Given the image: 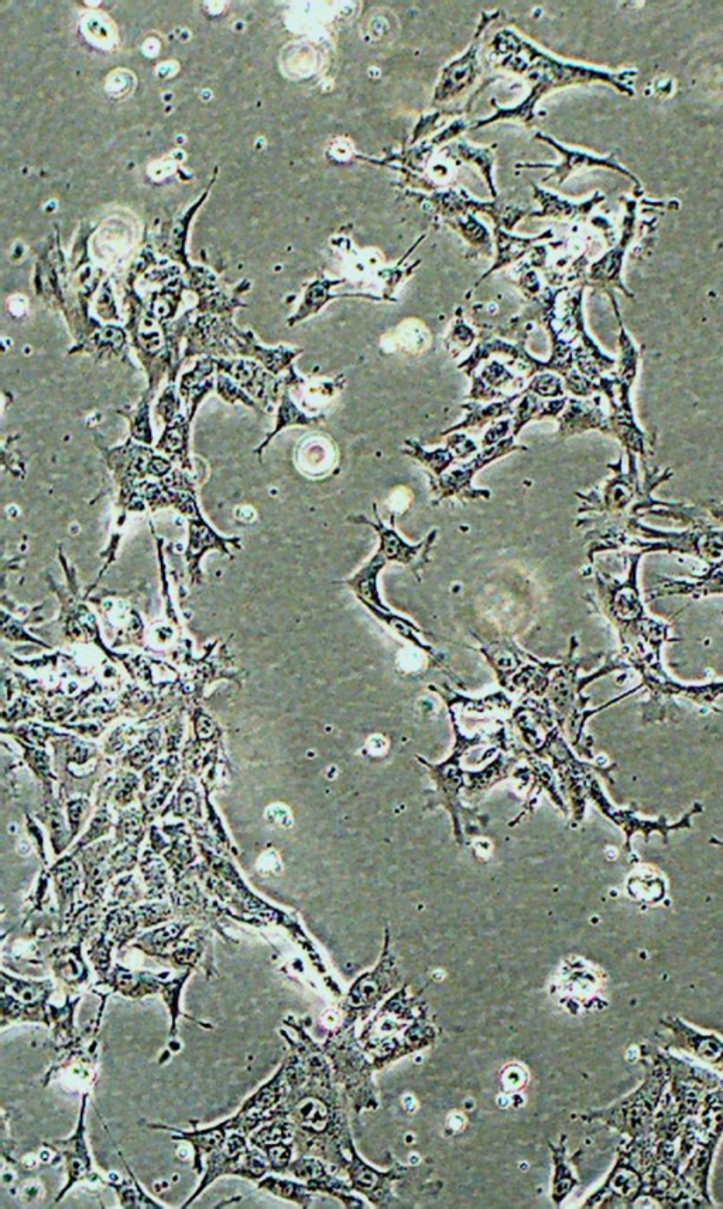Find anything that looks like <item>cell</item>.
Here are the masks:
<instances>
[{
	"label": "cell",
	"instance_id": "cell-1",
	"mask_svg": "<svg viewBox=\"0 0 723 1209\" xmlns=\"http://www.w3.org/2000/svg\"><path fill=\"white\" fill-rule=\"evenodd\" d=\"M642 553L630 557L625 580L598 575L603 611L616 626L622 650L630 666L661 661V649L670 642V626L651 618L644 608L639 587V564Z\"/></svg>",
	"mask_w": 723,
	"mask_h": 1209
},
{
	"label": "cell",
	"instance_id": "cell-2",
	"mask_svg": "<svg viewBox=\"0 0 723 1209\" xmlns=\"http://www.w3.org/2000/svg\"><path fill=\"white\" fill-rule=\"evenodd\" d=\"M656 1057V1060L651 1058L647 1064L646 1080L642 1087L599 1115L609 1126L632 1139H642L653 1133L656 1121L654 1112L663 1097L664 1088L671 1080L670 1061L661 1054Z\"/></svg>",
	"mask_w": 723,
	"mask_h": 1209
},
{
	"label": "cell",
	"instance_id": "cell-3",
	"mask_svg": "<svg viewBox=\"0 0 723 1209\" xmlns=\"http://www.w3.org/2000/svg\"><path fill=\"white\" fill-rule=\"evenodd\" d=\"M671 1033L670 1043L678 1050L698 1058L709 1068L723 1072V1040L714 1033L699 1032L678 1017L663 1020Z\"/></svg>",
	"mask_w": 723,
	"mask_h": 1209
},
{
	"label": "cell",
	"instance_id": "cell-4",
	"mask_svg": "<svg viewBox=\"0 0 723 1209\" xmlns=\"http://www.w3.org/2000/svg\"><path fill=\"white\" fill-rule=\"evenodd\" d=\"M215 366H217L218 373H226L229 378L241 385L248 395L255 397L263 404L276 400L277 390L283 383V380L274 379L272 373L263 371L258 362L248 361V359H239V361L215 359Z\"/></svg>",
	"mask_w": 723,
	"mask_h": 1209
},
{
	"label": "cell",
	"instance_id": "cell-5",
	"mask_svg": "<svg viewBox=\"0 0 723 1209\" xmlns=\"http://www.w3.org/2000/svg\"><path fill=\"white\" fill-rule=\"evenodd\" d=\"M650 599L664 597L702 598L709 595H723V565H714L707 574L695 577L694 580H675V578L659 577L653 588L647 591Z\"/></svg>",
	"mask_w": 723,
	"mask_h": 1209
},
{
	"label": "cell",
	"instance_id": "cell-6",
	"mask_svg": "<svg viewBox=\"0 0 723 1209\" xmlns=\"http://www.w3.org/2000/svg\"><path fill=\"white\" fill-rule=\"evenodd\" d=\"M537 138L546 140L547 143H550L551 146H554L555 149L558 150V152L563 154L564 160H563V163L560 164V166H550V164H536V166H530V167H544V169H548V167H550V169H554L555 171L553 174H551L550 178L551 177H561L560 183H563L565 178L570 177L571 173H574V171H577L579 169H584V167H606V169H612V170L619 171V173L626 174V176L629 177L630 180L635 181L637 186H639V188H640V183H639V181L636 180L635 176H632V174H630L629 171L623 169L622 166H619V164L616 163L615 160L612 159V157H606V159H603V157H595V156H592V154H588V153L572 152V150L564 149L563 146H560V145H558V143H555L553 139L547 138V136H543V135H541V133H539V135H537Z\"/></svg>",
	"mask_w": 723,
	"mask_h": 1209
},
{
	"label": "cell",
	"instance_id": "cell-7",
	"mask_svg": "<svg viewBox=\"0 0 723 1209\" xmlns=\"http://www.w3.org/2000/svg\"><path fill=\"white\" fill-rule=\"evenodd\" d=\"M84 1109L85 1102L82 1105L81 1119L80 1123H78L77 1132L70 1139L65 1140V1142H58V1146H60L61 1152H63L65 1160H67L68 1169V1184L61 1194L67 1193L68 1188L73 1187L78 1181L85 1180V1178L91 1180L94 1177V1174H92L91 1159H89L87 1145H85Z\"/></svg>",
	"mask_w": 723,
	"mask_h": 1209
},
{
	"label": "cell",
	"instance_id": "cell-8",
	"mask_svg": "<svg viewBox=\"0 0 723 1209\" xmlns=\"http://www.w3.org/2000/svg\"><path fill=\"white\" fill-rule=\"evenodd\" d=\"M513 450H524V447H517V445H513V438L500 441L499 444L488 447V450L483 451L482 454H479L478 457L469 462L468 465L457 469V471L451 472L450 475H447L444 479H442L441 485L442 489H444L445 495H452V493L462 491V489H465L466 486H468L469 482H471L472 476H474L479 469L485 467V465H488L489 462L496 460V458L502 457V455H505L507 452Z\"/></svg>",
	"mask_w": 723,
	"mask_h": 1209
},
{
	"label": "cell",
	"instance_id": "cell-9",
	"mask_svg": "<svg viewBox=\"0 0 723 1209\" xmlns=\"http://www.w3.org/2000/svg\"><path fill=\"white\" fill-rule=\"evenodd\" d=\"M476 49L471 47L464 57L458 61L448 65L442 74L440 85L435 91V101H445L459 94L465 87H468L476 77Z\"/></svg>",
	"mask_w": 723,
	"mask_h": 1209
},
{
	"label": "cell",
	"instance_id": "cell-10",
	"mask_svg": "<svg viewBox=\"0 0 723 1209\" xmlns=\"http://www.w3.org/2000/svg\"><path fill=\"white\" fill-rule=\"evenodd\" d=\"M190 419L178 414L176 419L167 424L166 431L161 436L157 450L180 462L188 464V436H190Z\"/></svg>",
	"mask_w": 723,
	"mask_h": 1209
},
{
	"label": "cell",
	"instance_id": "cell-11",
	"mask_svg": "<svg viewBox=\"0 0 723 1209\" xmlns=\"http://www.w3.org/2000/svg\"><path fill=\"white\" fill-rule=\"evenodd\" d=\"M385 561L386 558L383 557L382 553L376 554V556L370 560V563L366 565L363 570L359 571V573L356 574L351 581H349V584L355 588V591L358 592L359 598H361L363 602H373V604L376 606H380L383 611H389V609H387L386 606L380 602L378 591V574L379 571L382 570L383 565H385Z\"/></svg>",
	"mask_w": 723,
	"mask_h": 1209
},
{
	"label": "cell",
	"instance_id": "cell-12",
	"mask_svg": "<svg viewBox=\"0 0 723 1209\" xmlns=\"http://www.w3.org/2000/svg\"><path fill=\"white\" fill-rule=\"evenodd\" d=\"M365 523L369 524V526L375 527V529L378 530V533L380 534V541H382V543H380L379 553H382L386 560L399 561V563L409 564L414 560V557L417 556V553L420 551L421 547H424V543L417 547L409 546V544L404 543V541L397 536V533L394 532V530L387 529L386 526H383V523L380 522L379 517L378 523L376 524L370 523L368 520H365Z\"/></svg>",
	"mask_w": 723,
	"mask_h": 1209
},
{
	"label": "cell",
	"instance_id": "cell-13",
	"mask_svg": "<svg viewBox=\"0 0 723 1209\" xmlns=\"http://www.w3.org/2000/svg\"><path fill=\"white\" fill-rule=\"evenodd\" d=\"M337 284H341V282H338V280H320V282H315L313 286L308 289L303 306H301L300 310H298L296 317L290 321V324H296L298 321L304 320V318L318 313V311L321 310V307H324L325 303H328V301L334 299L335 296L330 294V290L331 287L337 286Z\"/></svg>",
	"mask_w": 723,
	"mask_h": 1209
},
{
	"label": "cell",
	"instance_id": "cell-14",
	"mask_svg": "<svg viewBox=\"0 0 723 1209\" xmlns=\"http://www.w3.org/2000/svg\"><path fill=\"white\" fill-rule=\"evenodd\" d=\"M313 423H315V419H311V417H308L306 414L301 412L296 404L293 403V400L290 399L289 393H284L282 396V404H280L279 416H277L276 428H274L273 433L267 437L265 444L259 448V451H262L263 448L270 443V440H272L277 433H280L283 428L289 426H298V424H300V426H308V424Z\"/></svg>",
	"mask_w": 723,
	"mask_h": 1209
},
{
	"label": "cell",
	"instance_id": "cell-15",
	"mask_svg": "<svg viewBox=\"0 0 723 1209\" xmlns=\"http://www.w3.org/2000/svg\"><path fill=\"white\" fill-rule=\"evenodd\" d=\"M498 236H499V258H498V262H496L495 267H493V269H491V272H489V273L495 272V270L499 269V267L509 265V263L513 262V260L519 259L520 256H523V253L527 252V249H529L530 246L533 245L534 242H537L540 239V238L520 239V238H515V236H509V235L503 234V232H500V231H498ZM489 273H488V275H489ZM488 275H486V276H488Z\"/></svg>",
	"mask_w": 723,
	"mask_h": 1209
},
{
	"label": "cell",
	"instance_id": "cell-16",
	"mask_svg": "<svg viewBox=\"0 0 723 1209\" xmlns=\"http://www.w3.org/2000/svg\"><path fill=\"white\" fill-rule=\"evenodd\" d=\"M516 399L517 396H513L510 397V399L505 400V402L492 404V406L488 407H478V409H475V407L466 406L472 410V413L466 417L468 420L464 421L462 424H459V426L452 428L451 431L458 430V428L462 427L479 426V424L482 426V424H485L486 421L496 419V417L503 416V414L512 413V403L515 402Z\"/></svg>",
	"mask_w": 723,
	"mask_h": 1209
},
{
	"label": "cell",
	"instance_id": "cell-17",
	"mask_svg": "<svg viewBox=\"0 0 723 1209\" xmlns=\"http://www.w3.org/2000/svg\"><path fill=\"white\" fill-rule=\"evenodd\" d=\"M298 1116H300L301 1123L304 1126H308V1128H313L314 1130H321L328 1119L327 1106L320 1101H315V1099H307V1101L301 1102V1105L298 1106Z\"/></svg>",
	"mask_w": 723,
	"mask_h": 1209
},
{
	"label": "cell",
	"instance_id": "cell-18",
	"mask_svg": "<svg viewBox=\"0 0 723 1209\" xmlns=\"http://www.w3.org/2000/svg\"><path fill=\"white\" fill-rule=\"evenodd\" d=\"M149 406L150 397L140 403V406L137 407V412L130 419L132 421V427H130L132 428V437L143 444H152L153 441L152 427H150L149 419Z\"/></svg>",
	"mask_w": 723,
	"mask_h": 1209
},
{
	"label": "cell",
	"instance_id": "cell-19",
	"mask_svg": "<svg viewBox=\"0 0 723 1209\" xmlns=\"http://www.w3.org/2000/svg\"><path fill=\"white\" fill-rule=\"evenodd\" d=\"M407 444L411 445L413 448H416L417 452L413 451L414 457H417L418 460L423 461L424 464L433 469L437 475H440L445 468L450 467L451 462L454 461L455 458L454 454H452L448 448H445V450L427 452L424 451L423 448H421L417 443L407 441ZM413 452H411V454H413Z\"/></svg>",
	"mask_w": 723,
	"mask_h": 1209
},
{
	"label": "cell",
	"instance_id": "cell-20",
	"mask_svg": "<svg viewBox=\"0 0 723 1209\" xmlns=\"http://www.w3.org/2000/svg\"><path fill=\"white\" fill-rule=\"evenodd\" d=\"M217 390L218 395L228 403L242 402L245 403L246 406L256 409V404L253 402L252 397L246 395V393L243 392L242 387H239L238 383L233 382V380L229 378V376H225L224 373H218Z\"/></svg>",
	"mask_w": 723,
	"mask_h": 1209
},
{
	"label": "cell",
	"instance_id": "cell-21",
	"mask_svg": "<svg viewBox=\"0 0 723 1209\" xmlns=\"http://www.w3.org/2000/svg\"><path fill=\"white\" fill-rule=\"evenodd\" d=\"M178 406H180V402L177 399L176 389L171 385L164 390L159 403H157V414H159L161 419L166 421V424H170L180 414L178 413Z\"/></svg>",
	"mask_w": 723,
	"mask_h": 1209
},
{
	"label": "cell",
	"instance_id": "cell-22",
	"mask_svg": "<svg viewBox=\"0 0 723 1209\" xmlns=\"http://www.w3.org/2000/svg\"><path fill=\"white\" fill-rule=\"evenodd\" d=\"M529 390L541 397H555L561 393V382L555 376L544 373L530 383Z\"/></svg>",
	"mask_w": 723,
	"mask_h": 1209
},
{
	"label": "cell",
	"instance_id": "cell-23",
	"mask_svg": "<svg viewBox=\"0 0 723 1209\" xmlns=\"http://www.w3.org/2000/svg\"><path fill=\"white\" fill-rule=\"evenodd\" d=\"M366 606H369V605H366ZM369 608L372 609V611L375 612L376 615H378V618L380 616V618H382L383 621L389 623V625L392 626V628L394 630H397V632H399V635L406 637V639L410 640V642L416 643L417 646L426 647L423 645V643L418 642L417 637L414 636V632H420V629H417L416 626L411 625L410 622L404 621V619L400 618V616L382 615V613H379L378 611H376V609H373L372 606H369Z\"/></svg>",
	"mask_w": 723,
	"mask_h": 1209
},
{
	"label": "cell",
	"instance_id": "cell-24",
	"mask_svg": "<svg viewBox=\"0 0 723 1209\" xmlns=\"http://www.w3.org/2000/svg\"><path fill=\"white\" fill-rule=\"evenodd\" d=\"M263 1149L266 1150L267 1157H269L270 1166H272L273 1169H276V1171H280V1169H283V1167L289 1163V1147L282 1145V1143L266 1146L263 1147Z\"/></svg>",
	"mask_w": 723,
	"mask_h": 1209
},
{
	"label": "cell",
	"instance_id": "cell-25",
	"mask_svg": "<svg viewBox=\"0 0 723 1209\" xmlns=\"http://www.w3.org/2000/svg\"><path fill=\"white\" fill-rule=\"evenodd\" d=\"M450 445L455 454H457L458 458L468 457L471 452L476 450L474 441L469 440L468 437L461 436V434H457V436L452 437Z\"/></svg>",
	"mask_w": 723,
	"mask_h": 1209
},
{
	"label": "cell",
	"instance_id": "cell-26",
	"mask_svg": "<svg viewBox=\"0 0 723 1209\" xmlns=\"http://www.w3.org/2000/svg\"><path fill=\"white\" fill-rule=\"evenodd\" d=\"M509 426L510 420H505L499 423L498 426L493 427L492 430L488 431L485 438H483V445L485 447H492V445L499 444L500 441H503V437L506 436L507 431H509Z\"/></svg>",
	"mask_w": 723,
	"mask_h": 1209
}]
</instances>
